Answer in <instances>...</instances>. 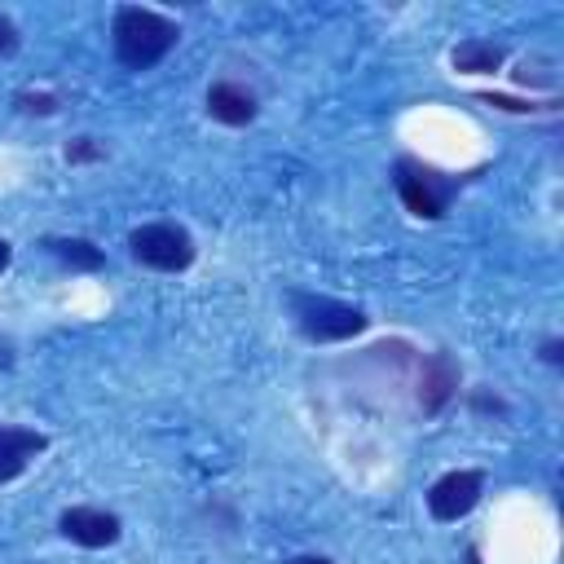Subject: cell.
<instances>
[{"instance_id": "17", "label": "cell", "mask_w": 564, "mask_h": 564, "mask_svg": "<svg viewBox=\"0 0 564 564\" xmlns=\"http://www.w3.org/2000/svg\"><path fill=\"white\" fill-rule=\"evenodd\" d=\"M22 48V31H18V22L9 18V13H0V57H13Z\"/></svg>"}, {"instance_id": "13", "label": "cell", "mask_w": 564, "mask_h": 564, "mask_svg": "<svg viewBox=\"0 0 564 564\" xmlns=\"http://www.w3.org/2000/svg\"><path fill=\"white\" fill-rule=\"evenodd\" d=\"M480 101L489 106V110H507V115H555V106L560 101H516V97H507V93H480Z\"/></svg>"}, {"instance_id": "15", "label": "cell", "mask_w": 564, "mask_h": 564, "mask_svg": "<svg viewBox=\"0 0 564 564\" xmlns=\"http://www.w3.org/2000/svg\"><path fill=\"white\" fill-rule=\"evenodd\" d=\"M555 62H546V57H533V62H524L520 70H516V84L520 88H533V84H542V88H555V70H551Z\"/></svg>"}, {"instance_id": "5", "label": "cell", "mask_w": 564, "mask_h": 564, "mask_svg": "<svg viewBox=\"0 0 564 564\" xmlns=\"http://www.w3.org/2000/svg\"><path fill=\"white\" fill-rule=\"evenodd\" d=\"M485 498V471L480 467H449L445 476H436L423 494L427 516L436 524H458L463 516L476 511V502Z\"/></svg>"}, {"instance_id": "19", "label": "cell", "mask_w": 564, "mask_h": 564, "mask_svg": "<svg viewBox=\"0 0 564 564\" xmlns=\"http://www.w3.org/2000/svg\"><path fill=\"white\" fill-rule=\"evenodd\" d=\"M282 564H335L330 555H317V551H304V555H291V560H282Z\"/></svg>"}, {"instance_id": "7", "label": "cell", "mask_w": 564, "mask_h": 564, "mask_svg": "<svg viewBox=\"0 0 564 564\" xmlns=\"http://www.w3.org/2000/svg\"><path fill=\"white\" fill-rule=\"evenodd\" d=\"M57 533L70 542V546H84V551H106L123 538V520L106 507H66L57 516Z\"/></svg>"}, {"instance_id": "20", "label": "cell", "mask_w": 564, "mask_h": 564, "mask_svg": "<svg viewBox=\"0 0 564 564\" xmlns=\"http://www.w3.org/2000/svg\"><path fill=\"white\" fill-rule=\"evenodd\" d=\"M9 264H13V242H9L4 234H0V273H4Z\"/></svg>"}, {"instance_id": "1", "label": "cell", "mask_w": 564, "mask_h": 564, "mask_svg": "<svg viewBox=\"0 0 564 564\" xmlns=\"http://www.w3.org/2000/svg\"><path fill=\"white\" fill-rule=\"evenodd\" d=\"M181 40V26L176 18L159 13V9H145V4H119L115 18H110V53L123 70L141 75V70H154Z\"/></svg>"}, {"instance_id": "3", "label": "cell", "mask_w": 564, "mask_h": 564, "mask_svg": "<svg viewBox=\"0 0 564 564\" xmlns=\"http://www.w3.org/2000/svg\"><path fill=\"white\" fill-rule=\"evenodd\" d=\"M392 189H397V198L405 203V212L414 220H441L449 212V203L458 198L463 176L441 172V167H432L414 154H401L392 163Z\"/></svg>"}, {"instance_id": "12", "label": "cell", "mask_w": 564, "mask_h": 564, "mask_svg": "<svg viewBox=\"0 0 564 564\" xmlns=\"http://www.w3.org/2000/svg\"><path fill=\"white\" fill-rule=\"evenodd\" d=\"M13 110L26 115V119H53L62 110V97L57 93H44V88H18L13 93Z\"/></svg>"}, {"instance_id": "10", "label": "cell", "mask_w": 564, "mask_h": 564, "mask_svg": "<svg viewBox=\"0 0 564 564\" xmlns=\"http://www.w3.org/2000/svg\"><path fill=\"white\" fill-rule=\"evenodd\" d=\"M511 48L502 40H485V35H471V40H458L449 48V66L458 75H498L507 66Z\"/></svg>"}, {"instance_id": "8", "label": "cell", "mask_w": 564, "mask_h": 564, "mask_svg": "<svg viewBox=\"0 0 564 564\" xmlns=\"http://www.w3.org/2000/svg\"><path fill=\"white\" fill-rule=\"evenodd\" d=\"M203 110H207V119H216L220 128H247V123L260 115L256 93L242 88L238 79H212L207 93H203Z\"/></svg>"}, {"instance_id": "9", "label": "cell", "mask_w": 564, "mask_h": 564, "mask_svg": "<svg viewBox=\"0 0 564 564\" xmlns=\"http://www.w3.org/2000/svg\"><path fill=\"white\" fill-rule=\"evenodd\" d=\"M44 449H48V432L22 427V423H0V485L18 480Z\"/></svg>"}, {"instance_id": "4", "label": "cell", "mask_w": 564, "mask_h": 564, "mask_svg": "<svg viewBox=\"0 0 564 564\" xmlns=\"http://www.w3.org/2000/svg\"><path fill=\"white\" fill-rule=\"evenodd\" d=\"M128 256L150 273H185L198 260L194 234L176 220H150L128 234Z\"/></svg>"}, {"instance_id": "18", "label": "cell", "mask_w": 564, "mask_h": 564, "mask_svg": "<svg viewBox=\"0 0 564 564\" xmlns=\"http://www.w3.org/2000/svg\"><path fill=\"white\" fill-rule=\"evenodd\" d=\"M538 357H542L546 366H564V339H560V335H551V339H542V348H538Z\"/></svg>"}, {"instance_id": "2", "label": "cell", "mask_w": 564, "mask_h": 564, "mask_svg": "<svg viewBox=\"0 0 564 564\" xmlns=\"http://www.w3.org/2000/svg\"><path fill=\"white\" fill-rule=\"evenodd\" d=\"M286 308H291L295 330L308 344H344V339L366 335V326H370V313L361 304H348V300H335V295H317V291H300V286L286 291Z\"/></svg>"}, {"instance_id": "14", "label": "cell", "mask_w": 564, "mask_h": 564, "mask_svg": "<svg viewBox=\"0 0 564 564\" xmlns=\"http://www.w3.org/2000/svg\"><path fill=\"white\" fill-rule=\"evenodd\" d=\"M62 159H66L70 167H84V163H101V159H106V145H101L97 137H70V141L62 145Z\"/></svg>"}, {"instance_id": "16", "label": "cell", "mask_w": 564, "mask_h": 564, "mask_svg": "<svg viewBox=\"0 0 564 564\" xmlns=\"http://www.w3.org/2000/svg\"><path fill=\"white\" fill-rule=\"evenodd\" d=\"M467 410H471V414H498V419L511 414V405H507L494 388H471V392H467Z\"/></svg>"}, {"instance_id": "11", "label": "cell", "mask_w": 564, "mask_h": 564, "mask_svg": "<svg viewBox=\"0 0 564 564\" xmlns=\"http://www.w3.org/2000/svg\"><path fill=\"white\" fill-rule=\"evenodd\" d=\"M40 247L70 273H101L106 269V251L93 242V238H79V234H48L40 238Z\"/></svg>"}, {"instance_id": "6", "label": "cell", "mask_w": 564, "mask_h": 564, "mask_svg": "<svg viewBox=\"0 0 564 564\" xmlns=\"http://www.w3.org/2000/svg\"><path fill=\"white\" fill-rule=\"evenodd\" d=\"M458 383H463V370L449 352H427L419 361V383H414V405L423 419H436L454 397H458Z\"/></svg>"}]
</instances>
